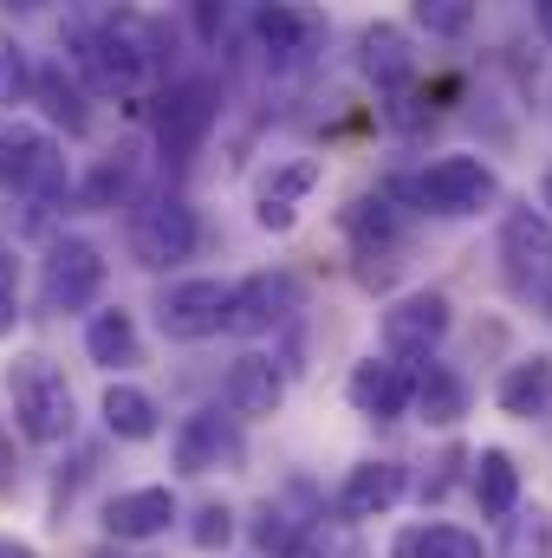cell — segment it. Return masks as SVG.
<instances>
[{
  "mask_svg": "<svg viewBox=\"0 0 552 558\" xmlns=\"http://www.w3.org/2000/svg\"><path fill=\"white\" fill-rule=\"evenodd\" d=\"M7 390H13V422H20L26 441H39V448L72 441V428H79V403H72V384H65L59 364H46V357H20V364L7 371Z\"/></svg>",
  "mask_w": 552,
  "mask_h": 558,
  "instance_id": "obj_1",
  "label": "cell"
},
{
  "mask_svg": "<svg viewBox=\"0 0 552 558\" xmlns=\"http://www.w3.org/2000/svg\"><path fill=\"white\" fill-rule=\"evenodd\" d=\"M215 118H221L215 78H169V85L156 92V105H149V131H156L163 162H169V169L195 162V149H202L208 131H215Z\"/></svg>",
  "mask_w": 552,
  "mask_h": 558,
  "instance_id": "obj_2",
  "label": "cell"
},
{
  "mask_svg": "<svg viewBox=\"0 0 552 558\" xmlns=\"http://www.w3.org/2000/svg\"><path fill=\"white\" fill-rule=\"evenodd\" d=\"M0 182H7L13 195H26L33 208H59V202L72 195L65 149L46 137V131L20 124V118H7V124H0Z\"/></svg>",
  "mask_w": 552,
  "mask_h": 558,
  "instance_id": "obj_3",
  "label": "cell"
},
{
  "mask_svg": "<svg viewBox=\"0 0 552 558\" xmlns=\"http://www.w3.org/2000/svg\"><path fill=\"white\" fill-rule=\"evenodd\" d=\"M195 247H202V221H195V202H189V195L163 189V195H149L143 208H131V260H137V267L169 274V267H182Z\"/></svg>",
  "mask_w": 552,
  "mask_h": 558,
  "instance_id": "obj_4",
  "label": "cell"
},
{
  "mask_svg": "<svg viewBox=\"0 0 552 558\" xmlns=\"http://www.w3.org/2000/svg\"><path fill=\"white\" fill-rule=\"evenodd\" d=\"M416 208L422 215H442V221H468V215H481V208H494L501 202V182H494V169L481 162V156H435L422 175H416Z\"/></svg>",
  "mask_w": 552,
  "mask_h": 558,
  "instance_id": "obj_5",
  "label": "cell"
},
{
  "mask_svg": "<svg viewBox=\"0 0 552 558\" xmlns=\"http://www.w3.org/2000/svg\"><path fill=\"white\" fill-rule=\"evenodd\" d=\"M299 312V279L286 267H267V274H248L241 286H228V312H221V331L235 338H267L286 318Z\"/></svg>",
  "mask_w": 552,
  "mask_h": 558,
  "instance_id": "obj_6",
  "label": "cell"
},
{
  "mask_svg": "<svg viewBox=\"0 0 552 558\" xmlns=\"http://www.w3.org/2000/svg\"><path fill=\"white\" fill-rule=\"evenodd\" d=\"M448 318H455L448 292H435V286L404 292V299L384 312V357H397V364H422V357H435V344L448 338Z\"/></svg>",
  "mask_w": 552,
  "mask_h": 558,
  "instance_id": "obj_7",
  "label": "cell"
},
{
  "mask_svg": "<svg viewBox=\"0 0 552 558\" xmlns=\"http://www.w3.org/2000/svg\"><path fill=\"white\" fill-rule=\"evenodd\" d=\"M501 274L514 286V299L533 305V292L552 279V221L547 208H507L501 221Z\"/></svg>",
  "mask_w": 552,
  "mask_h": 558,
  "instance_id": "obj_8",
  "label": "cell"
},
{
  "mask_svg": "<svg viewBox=\"0 0 552 558\" xmlns=\"http://www.w3.org/2000/svg\"><path fill=\"white\" fill-rule=\"evenodd\" d=\"M176 468L182 474H235L248 461V435H241V416H221V410H195V416L176 428L169 441Z\"/></svg>",
  "mask_w": 552,
  "mask_h": 558,
  "instance_id": "obj_9",
  "label": "cell"
},
{
  "mask_svg": "<svg viewBox=\"0 0 552 558\" xmlns=\"http://www.w3.org/2000/svg\"><path fill=\"white\" fill-rule=\"evenodd\" d=\"M351 247H358V279L364 286H391L397 279V254H404V215L391 208V195H364L345 215Z\"/></svg>",
  "mask_w": 552,
  "mask_h": 558,
  "instance_id": "obj_10",
  "label": "cell"
},
{
  "mask_svg": "<svg viewBox=\"0 0 552 558\" xmlns=\"http://www.w3.org/2000/svg\"><path fill=\"white\" fill-rule=\"evenodd\" d=\"M39 292H46V312H85L98 292H105V254L79 234L52 241L46 247V274H39Z\"/></svg>",
  "mask_w": 552,
  "mask_h": 558,
  "instance_id": "obj_11",
  "label": "cell"
},
{
  "mask_svg": "<svg viewBox=\"0 0 552 558\" xmlns=\"http://www.w3.org/2000/svg\"><path fill=\"white\" fill-rule=\"evenodd\" d=\"M221 312H228V286L221 279H176L163 286L156 299V325L169 344H202L221 331Z\"/></svg>",
  "mask_w": 552,
  "mask_h": 558,
  "instance_id": "obj_12",
  "label": "cell"
},
{
  "mask_svg": "<svg viewBox=\"0 0 552 558\" xmlns=\"http://www.w3.org/2000/svg\"><path fill=\"white\" fill-rule=\"evenodd\" d=\"M319 156H292V162H274L267 175H261V189H254V221L267 228V234H292V221H299V202L319 189Z\"/></svg>",
  "mask_w": 552,
  "mask_h": 558,
  "instance_id": "obj_13",
  "label": "cell"
},
{
  "mask_svg": "<svg viewBox=\"0 0 552 558\" xmlns=\"http://www.w3.org/2000/svg\"><path fill=\"white\" fill-rule=\"evenodd\" d=\"M345 397H351L358 416H371V422L410 416V364H397V357H364V364H351Z\"/></svg>",
  "mask_w": 552,
  "mask_h": 558,
  "instance_id": "obj_14",
  "label": "cell"
},
{
  "mask_svg": "<svg viewBox=\"0 0 552 558\" xmlns=\"http://www.w3.org/2000/svg\"><path fill=\"white\" fill-rule=\"evenodd\" d=\"M325 39V13L305 0H267L261 7V46L274 65H305Z\"/></svg>",
  "mask_w": 552,
  "mask_h": 558,
  "instance_id": "obj_15",
  "label": "cell"
},
{
  "mask_svg": "<svg viewBox=\"0 0 552 558\" xmlns=\"http://www.w3.org/2000/svg\"><path fill=\"white\" fill-rule=\"evenodd\" d=\"M404 487H410V474H404V461H358L351 474H345V487H338V520H384L397 500H404Z\"/></svg>",
  "mask_w": 552,
  "mask_h": 558,
  "instance_id": "obj_16",
  "label": "cell"
},
{
  "mask_svg": "<svg viewBox=\"0 0 552 558\" xmlns=\"http://www.w3.org/2000/svg\"><path fill=\"white\" fill-rule=\"evenodd\" d=\"M176 494L169 487H131V494H118L111 507H105V533L118 539V546H143V539H163L169 526H176Z\"/></svg>",
  "mask_w": 552,
  "mask_h": 558,
  "instance_id": "obj_17",
  "label": "cell"
},
{
  "mask_svg": "<svg viewBox=\"0 0 552 558\" xmlns=\"http://www.w3.org/2000/svg\"><path fill=\"white\" fill-rule=\"evenodd\" d=\"M221 403H228V416L254 422V416H274L279 403H286V371H279L274 357H235V371H228V384H221Z\"/></svg>",
  "mask_w": 552,
  "mask_h": 558,
  "instance_id": "obj_18",
  "label": "cell"
},
{
  "mask_svg": "<svg viewBox=\"0 0 552 558\" xmlns=\"http://www.w3.org/2000/svg\"><path fill=\"white\" fill-rule=\"evenodd\" d=\"M358 65H364V78L377 85V92H410L416 85V52H410V33L404 26H391V20H377V26H364V39H358Z\"/></svg>",
  "mask_w": 552,
  "mask_h": 558,
  "instance_id": "obj_19",
  "label": "cell"
},
{
  "mask_svg": "<svg viewBox=\"0 0 552 558\" xmlns=\"http://www.w3.org/2000/svg\"><path fill=\"white\" fill-rule=\"evenodd\" d=\"M410 410H422V422H435V428H455L468 416V377L455 364L422 357V371H410Z\"/></svg>",
  "mask_w": 552,
  "mask_h": 558,
  "instance_id": "obj_20",
  "label": "cell"
},
{
  "mask_svg": "<svg viewBox=\"0 0 552 558\" xmlns=\"http://www.w3.org/2000/svg\"><path fill=\"white\" fill-rule=\"evenodd\" d=\"M494 403H501V416H514V422L547 416V410H552V357H547V351H533V357L507 364V377H501Z\"/></svg>",
  "mask_w": 552,
  "mask_h": 558,
  "instance_id": "obj_21",
  "label": "cell"
},
{
  "mask_svg": "<svg viewBox=\"0 0 552 558\" xmlns=\"http://www.w3.org/2000/svg\"><path fill=\"white\" fill-rule=\"evenodd\" d=\"M85 357L92 364H105V371H131L143 357V344H137V318L131 312H92V325H85Z\"/></svg>",
  "mask_w": 552,
  "mask_h": 558,
  "instance_id": "obj_22",
  "label": "cell"
},
{
  "mask_svg": "<svg viewBox=\"0 0 552 558\" xmlns=\"http://www.w3.org/2000/svg\"><path fill=\"white\" fill-rule=\"evenodd\" d=\"M475 500H481L488 520H507L520 507V468H514L507 448H481V461H475Z\"/></svg>",
  "mask_w": 552,
  "mask_h": 558,
  "instance_id": "obj_23",
  "label": "cell"
},
{
  "mask_svg": "<svg viewBox=\"0 0 552 558\" xmlns=\"http://www.w3.org/2000/svg\"><path fill=\"white\" fill-rule=\"evenodd\" d=\"M33 98H39V105H46V118H52V124H65L72 137L92 124V111H85V85H79V72H65V65L33 72Z\"/></svg>",
  "mask_w": 552,
  "mask_h": 558,
  "instance_id": "obj_24",
  "label": "cell"
},
{
  "mask_svg": "<svg viewBox=\"0 0 552 558\" xmlns=\"http://www.w3.org/2000/svg\"><path fill=\"white\" fill-rule=\"evenodd\" d=\"M105 428H111L118 441H149V435L163 428L156 397L137 390V384H111V390H105Z\"/></svg>",
  "mask_w": 552,
  "mask_h": 558,
  "instance_id": "obj_25",
  "label": "cell"
},
{
  "mask_svg": "<svg viewBox=\"0 0 552 558\" xmlns=\"http://www.w3.org/2000/svg\"><path fill=\"white\" fill-rule=\"evenodd\" d=\"M391 558H481V539H468L461 526H404Z\"/></svg>",
  "mask_w": 552,
  "mask_h": 558,
  "instance_id": "obj_26",
  "label": "cell"
},
{
  "mask_svg": "<svg viewBox=\"0 0 552 558\" xmlns=\"http://www.w3.org/2000/svg\"><path fill=\"white\" fill-rule=\"evenodd\" d=\"M131 189H137V156H131V149H118V156H105V162L85 175V189H79V195H85V208H118Z\"/></svg>",
  "mask_w": 552,
  "mask_h": 558,
  "instance_id": "obj_27",
  "label": "cell"
},
{
  "mask_svg": "<svg viewBox=\"0 0 552 558\" xmlns=\"http://www.w3.org/2000/svg\"><path fill=\"white\" fill-rule=\"evenodd\" d=\"M501 558H552V513L547 507H514L507 513Z\"/></svg>",
  "mask_w": 552,
  "mask_h": 558,
  "instance_id": "obj_28",
  "label": "cell"
},
{
  "mask_svg": "<svg viewBox=\"0 0 552 558\" xmlns=\"http://www.w3.org/2000/svg\"><path fill=\"white\" fill-rule=\"evenodd\" d=\"M475 7H481V0H410L416 26H422L429 39H461V33L475 26Z\"/></svg>",
  "mask_w": 552,
  "mask_h": 558,
  "instance_id": "obj_29",
  "label": "cell"
},
{
  "mask_svg": "<svg viewBox=\"0 0 552 558\" xmlns=\"http://www.w3.org/2000/svg\"><path fill=\"white\" fill-rule=\"evenodd\" d=\"M26 98H33V59L20 39H0V111H13Z\"/></svg>",
  "mask_w": 552,
  "mask_h": 558,
  "instance_id": "obj_30",
  "label": "cell"
},
{
  "mask_svg": "<svg viewBox=\"0 0 552 558\" xmlns=\"http://www.w3.org/2000/svg\"><path fill=\"white\" fill-rule=\"evenodd\" d=\"M189 539H195L202 553H215V546H228V539H235V513H228L221 500H208V507H195V526H189Z\"/></svg>",
  "mask_w": 552,
  "mask_h": 558,
  "instance_id": "obj_31",
  "label": "cell"
},
{
  "mask_svg": "<svg viewBox=\"0 0 552 558\" xmlns=\"http://www.w3.org/2000/svg\"><path fill=\"white\" fill-rule=\"evenodd\" d=\"M182 13H189V33H195L202 46H221V33H228V0H182Z\"/></svg>",
  "mask_w": 552,
  "mask_h": 558,
  "instance_id": "obj_32",
  "label": "cell"
},
{
  "mask_svg": "<svg viewBox=\"0 0 552 558\" xmlns=\"http://www.w3.org/2000/svg\"><path fill=\"white\" fill-rule=\"evenodd\" d=\"M0 299H20V260H13V247H0Z\"/></svg>",
  "mask_w": 552,
  "mask_h": 558,
  "instance_id": "obj_33",
  "label": "cell"
},
{
  "mask_svg": "<svg viewBox=\"0 0 552 558\" xmlns=\"http://www.w3.org/2000/svg\"><path fill=\"white\" fill-rule=\"evenodd\" d=\"M13 481H20V454H13V441L0 435V494H7Z\"/></svg>",
  "mask_w": 552,
  "mask_h": 558,
  "instance_id": "obj_34",
  "label": "cell"
},
{
  "mask_svg": "<svg viewBox=\"0 0 552 558\" xmlns=\"http://www.w3.org/2000/svg\"><path fill=\"white\" fill-rule=\"evenodd\" d=\"M13 325H20V299H0V338H7Z\"/></svg>",
  "mask_w": 552,
  "mask_h": 558,
  "instance_id": "obj_35",
  "label": "cell"
},
{
  "mask_svg": "<svg viewBox=\"0 0 552 558\" xmlns=\"http://www.w3.org/2000/svg\"><path fill=\"white\" fill-rule=\"evenodd\" d=\"M533 20H540V33H547V46H552V0H533Z\"/></svg>",
  "mask_w": 552,
  "mask_h": 558,
  "instance_id": "obj_36",
  "label": "cell"
},
{
  "mask_svg": "<svg viewBox=\"0 0 552 558\" xmlns=\"http://www.w3.org/2000/svg\"><path fill=\"white\" fill-rule=\"evenodd\" d=\"M533 312H540V318H552V279L540 286V292H533Z\"/></svg>",
  "mask_w": 552,
  "mask_h": 558,
  "instance_id": "obj_37",
  "label": "cell"
},
{
  "mask_svg": "<svg viewBox=\"0 0 552 558\" xmlns=\"http://www.w3.org/2000/svg\"><path fill=\"white\" fill-rule=\"evenodd\" d=\"M0 558H39L33 546H20V539H0Z\"/></svg>",
  "mask_w": 552,
  "mask_h": 558,
  "instance_id": "obj_38",
  "label": "cell"
},
{
  "mask_svg": "<svg viewBox=\"0 0 552 558\" xmlns=\"http://www.w3.org/2000/svg\"><path fill=\"white\" fill-rule=\"evenodd\" d=\"M0 7H13V13H33V7H39V0H0Z\"/></svg>",
  "mask_w": 552,
  "mask_h": 558,
  "instance_id": "obj_39",
  "label": "cell"
},
{
  "mask_svg": "<svg viewBox=\"0 0 552 558\" xmlns=\"http://www.w3.org/2000/svg\"><path fill=\"white\" fill-rule=\"evenodd\" d=\"M540 202H547V221H552V169H547V189H540Z\"/></svg>",
  "mask_w": 552,
  "mask_h": 558,
  "instance_id": "obj_40",
  "label": "cell"
}]
</instances>
